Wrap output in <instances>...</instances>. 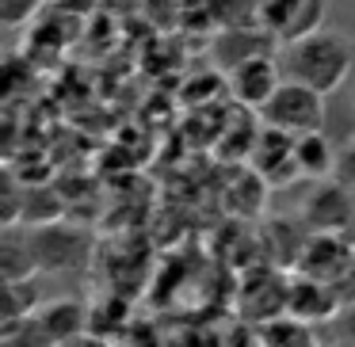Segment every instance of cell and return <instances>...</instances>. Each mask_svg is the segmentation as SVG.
I'll return each instance as SVG.
<instances>
[{
    "label": "cell",
    "instance_id": "cell-1",
    "mask_svg": "<svg viewBox=\"0 0 355 347\" xmlns=\"http://www.w3.org/2000/svg\"><path fill=\"white\" fill-rule=\"evenodd\" d=\"M279 62H283V73L291 80H302V84L317 88L321 96H332L344 88L355 50L344 31H324L321 27V31L306 35L298 42H286Z\"/></svg>",
    "mask_w": 355,
    "mask_h": 347
},
{
    "label": "cell",
    "instance_id": "cell-2",
    "mask_svg": "<svg viewBox=\"0 0 355 347\" xmlns=\"http://www.w3.org/2000/svg\"><path fill=\"white\" fill-rule=\"evenodd\" d=\"M260 118H263V126L286 130L294 138L309 134V130H324V96L317 88L302 84V80L286 77L275 88V96L260 107Z\"/></svg>",
    "mask_w": 355,
    "mask_h": 347
},
{
    "label": "cell",
    "instance_id": "cell-3",
    "mask_svg": "<svg viewBox=\"0 0 355 347\" xmlns=\"http://www.w3.org/2000/svg\"><path fill=\"white\" fill-rule=\"evenodd\" d=\"M31 244L39 256V271H80L92 260V237L65 222L31 225Z\"/></svg>",
    "mask_w": 355,
    "mask_h": 347
},
{
    "label": "cell",
    "instance_id": "cell-4",
    "mask_svg": "<svg viewBox=\"0 0 355 347\" xmlns=\"http://www.w3.org/2000/svg\"><path fill=\"white\" fill-rule=\"evenodd\" d=\"M302 214H306V225L313 233H344L355 222V191L344 187L336 176L317 179Z\"/></svg>",
    "mask_w": 355,
    "mask_h": 347
},
{
    "label": "cell",
    "instance_id": "cell-5",
    "mask_svg": "<svg viewBox=\"0 0 355 347\" xmlns=\"http://www.w3.org/2000/svg\"><path fill=\"white\" fill-rule=\"evenodd\" d=\"M230 77V96L237 103H245V107L260 111L263 103L275 96V88L286 80L283 73V62H275V54H260V57H248V62H241L233 73H225Z\"/></svg>",
    "mask_w": 355,
    "mask_h": 347
},
{
    "label": "cell",
    "instance_id": "cell-6",
    "mask_svg": "<svg viewBox=\"0 0 355 347\" xmlns=\"http://www.w3.org/2000/svg\"><path fill=\"white\" fill-rule=\"evenodd\" d=\"M279 46V35L268 31L263 24H252V27H222L210 42V57L218 62L222 73H233L241 62L248 57H260V54H271Z\"/></svg>",
    "mask_w": 355,
    "mask_h": 347
},
{
    "label": "cell",
    "instance_id": "cell-7",
    "mask_svg": "<svg viewBox=\"0 0 355 347\" xmlns=\"http://www.w3.org/2000/svg\"><path fill=\"white\" fill-rule=\"evenodd\" d=\"M248 161H252V168L275 187H286V184H294V179L302 176L298 157H294V134L275 130V126L260 130V138H256Z\"/></svg>",
    "mask_w": 355,
    "mask_h": 347
},
{
    "label": "cell",
    "instance_id": "cell-8",
    "mask_svg": "<svg viewBox=\"0 0 355 347\" xmlns=\"http://www.w3.org/2000/svg\"><path fill=\"white\" fill-rule=\"evenodd\" d=\"M286 313L302 317V321H329L336 313V286L317 275L298 278V283H291V294H286Z\"/></svg>",
    "mask_w": 355,
    "mask_h": 347
},
{
    "label": "cell",
    "instance_id": "cell-9",
    "mask_svg": "<svg viewBox=\"0 0 355 347\" xmlns=\"http://www.w3.org/2000/svg\"><path fill=\"white\" fill-rule=\"evenodd\" d=\"M39 271V256L31 244V229H19V225H4V237H0V275L4 283H16V278H31Z\"/></svg>",
    "mask_w": 355,
    "mask_h": 347
},
{
    "label": "cell",
    "instance_id": "cell-10",
    "mask_svg": "<svg viewBox=\"0 0 355 347\" xmlns=\"http://www.w3.org/2000/svg\"><path fill=\"white\" fill-rule=\"evenodd\" d=\"M39 321H42V332H46L50 344H69V339H77L80 332L88 328V313L77 298L46 301V305L39 309Z\"/></svg>",
    "mask_w": 355,
    "mask_h": 347
},
{
    "label": "cell",
    "instance_id": "cell-11",
    "mask_svg": "<svg viewBox=\"0 0 355 347\" xmlns=\"http://www.w3.org/2000/svg\"><path fill=\"white\" fill-rule=\"evenodd\" d=\"M294 157L306 179H329L336 172V157L340 149H332V141L324 138V130H309L294 138Z\"/></svg>",
    "mask_w": 355,
    "mask_h": 347
},
{
    "label": "cell",
    "instance_id": "cell-12",
    "mask_svg": "<svg viewBox=\"0 0 355 347\" xmlns=\"http://www.w3.org/2000/svg\"><path fill=\"white\" fill-rule=\"evenodd\" d=\"M210 24L222 27H252L260 24V0H207Z\"/></svg>",
    "mask_w": 355,
    "mask_h": 347
},
{
    "label": "cell",
    "instance_id": "cell-13",
    "mask_svg": "<svg viewBox=\"0 0 355 347\" xmlns=\"http://www.w3.org/2000/svg\"><path fill=\"white\" fill-rule=\"evenodd\" d=\"M324 8H329V0H302V8H298V16H294V24L283 31V46H286V42L306 39V35H313V31H321Z\"/></svg>",
    "mask_w": 355,
    "mask_h": 347
},
{
    "label": "cell",
    "instance_id": "cell-14",
    "mask_svg": "<svg viewBox=\"0 0 355 347\" xmlns=\"http://www.w3.org/2000/svg\"><path fill=\"white\" fill-rule=\"evenodd\" d=\"M298 8H302V0H260V24L268 31H275L279 42H283V31L294 24Z\"/></svg>",
    "mask_w": 355,
    "mask_h": 347
},
{
    "label": "cell",
    "instance_id": "cell-15",
    "mask_svg": "<svg viewBox=\"0 0 355 347\" xmlns=\"http://www.w3.org/2000/svg\"><path fill=\"white\" fill-rule=\"evenodd\" d=\"M4 294H8V301H4V321H12V317H27V313H35L39 290L31 286V278H16V283H4Z\"/></svg>",
    "mask_w": 355,
    "mask_h": 347
},
{
    "label": "cell",
    "instance_id": "cell-16",
    "mask_svg": "<svg viewBox=\"0 0 355 347\" xmlns=\"http://www.w3.org/2000/svg\"><path fill=\"white\" fill-rule=\"evenodd\" d=\"M42 0H0V24L4 27H24L39 16Z\"/></svg>",
    "mask_w": 355,
    "mask_h": 347
},
{
    "label": "cell",
    "instance_id": "cell-17",
    "mask_svg": "<svg viewBox=\"0 0 355 347\" xmlns=\"http://www.w3.org/2000/svg\"><path fill=\"white\" fill-rule=\"evenodd\" d=\"M329 332L332 339H340V344H352L355 347V301H347L344 309H336V317H329Z\"/></svg>",
    "mask_w": 355,
    "mask_h": 347
},
{
    "label": "cell",
    "instance_id": "cell-18",
    "mask_svg": "<svg viewBox=\"0 0 355 347\" xmlns=\"http://www.w3.org/2000/svg\"><path fill=\"white\" fill-rule=\"evenodd\" d=\"M332 176H336L344 187H352V191H355V141H347V145L340 149V157H336V172H332Z\"/></svg>",
    "mask_w": 355,
    "mask_h": 347
}]
</instances>
